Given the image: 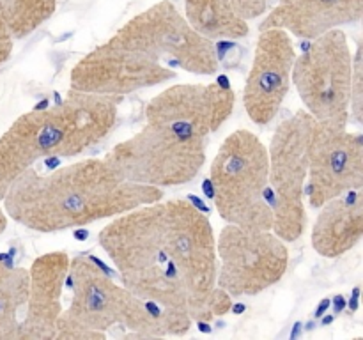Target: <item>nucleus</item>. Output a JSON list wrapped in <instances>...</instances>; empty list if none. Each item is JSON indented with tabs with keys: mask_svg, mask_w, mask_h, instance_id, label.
I'll list each match as a JSON object with an SVG mask.
<instances>
[{
	"mask_svg": "<svg viewBox=\"0 0 363 340\" xmlns=\"http://www.w3.org/2000/svg\"><path fill=\"white\" fill-rule=\"evenodd\" d=\"M98 241L137 296L195 322L233 308V298L216 283L215 230L194 202L160 198L131 209L103 227Z\"/></svg>",
	"mask_w": 363,
	"mask_h": 340,
	"instance_id": "1",
	"label": "nucleus"
},
{
	"mask_svg": "<svg viewBox=\"0 0 363 340\" xmlns=\"http://www.w3.org/2000/svg\"><path fill=\"white\" fill-rule=\"evenodd\" d=\"M176 69L215 74L218 53L170 0H160L82 57L71 69L69 85L73 91L123 98L172 80Z\"/></svg>",
	"mask_w": 363,
	"mask_h": 340,
	"instance_id": "2",
	"label": "nucleus"
},
{
	"mask_svg": "<svg viewBox=\"0 0 363 340\" xmlns=\"http://www.w3.org/2000/svg\"><path fill=\"white\" fill-rule=\"evenodd\" d=\"M160 198L162 188L130 183L105 158H87L52 172L30 166L14 179L0 202L7 218L50 234L112 220Z\"/></svg>",
	"mask_w": 363,
	"mask_h": 340,
	"instance_id": "3",
	"label": "nucleus"
},
{
	"mask_svg": "<svg viewBox=\"0 0 363 340\" xmlns=\"http://www.w3.org/2000/svg\"><path fill=\"white\" fill-rule=\"evenodd\" d=\"M121 96L73 91L62 101L18 117L0 135V200L25 170L46 158H74L108 137Z\"/></svg>",
	"mask_w": 363,
	"mask_h": 340,
	"instance_id": "4",
	"label": "nucleus"
},
{
	"mask_svg": "<svg viewBox=\"0 0 363 340\" xmlns=\"http://www.w3.org/2000/svg\"><path fill=\"white\" fill-rule=\"evenodd\" d=\"M67 278L71 300L57 321L59 340L106 339L113 328L123 329L126 339L183 336L194 324L181 312L144 300L116 283L89 257L71 259Z\"/></svg>",
	"mask_w": 363,
	"mask_h": 340,
	"instance_id": "5",
	"label": "nucleus"
},
{
	"mask_svg": "<svg viewBox=\"0 0 363 340\" xmlns=\"http://www.w3.org/2000/svg\"><path fill=\"white\" fill-rule=\"evenodd\" d=\"M209 183L220 218L254 229H273L268 184V147L248 130L223 140L211 163Z\"/></svg>",
	"mask_w": 363,
	"mask_h": 340,
	"instance_id": "6",
	"label": "nucleus"
},
{
	"mask_svg": "<svg viewBox=\"0 0 363 340\" xmlns=\"http://www.w3.org/2000/svg\"><path fill=\"white\" fill-rule=\"evenodd\" d=\"M208 138L163 124H149L103 158L123 179L144 186H181L199 176L206 163Z\"/></svg>",
	"mask_w": 363,
	"mask_h": 340,
	"instance_id": "7",
	"label": "nucleus"
},
{
	"mask_svg": "<svg viewBox=\"0 0 363 340\" xmlns=\"http://www.w3.org/2000/svg\"><path fill=\"white\" fill-rule=\"evenodd\" d=\"M353 53L340 28L312 39L294 60L293 80L305 110L314 120L337 128L350 124Z\"/></svg>",
	"mask_w": 363,
	"mask_h": 340,
	"instance_id": "8",
	"label": "nucleus"
},
{
	"mask_svg": "<svg viewBox=\"0 0 363 340\" xmlns=\"http://www.w3.org/2000/svg\"><path fill=\"white\" fill-rule=\"evenodd\" d=\"M312 126L314 117L307 110H300L277 126L268 147L272 230L286 243L300 239L307 227L305 183Z\"/></svg>",
	"mask_w": 363,
	"mask_h": 340,
	"instance_id": "9",
	"label": "nucleus"
},
{
	"mask_svg": "<svg viewBox=\"0 0 363 340\" xmlns=\"http://www.w3.org/2000/svg\"><path fill=\"white\" fill-rule=\"evenodd\" d=\"M216 283L230 298L257 296L282 280L289 266L286 241L273 230L227 223L216 239Z\"/></svg>",
	"mask_w": 363,
	"mask_h": 340,
	"instance_id": "10",
	"label": "nucleus"
},
{
	"mask_svg": "<svg viewBox=\"0 0 363 340\" xmlns=\"http://www.w3.org/2000/svg\"><path fill=\"white\" fill-rule=\"evenodd\" d=\"M307 154L305 195H308L311 208L319 209L344 191L362 188V133L314 120Z\"/></svg>",
	"mask_w": 363,
	"mask_h": 340,
	"instance_id": "11",
	"label": "nucleus"
},
{
	"mask_svg": "<svg viewBox=\"0 0 363 340\" xmlns=\"http://www.w3.org/2000/svg\"><path fill=\"white\" fill-rule=\"evenodd\" d=\"M236 92L222 84H179L156 94L145 106V123L163 124L209 138L225 124Z\"/></svg>",
	"mask_w": 363,
	"mask_h": 340,
	"instance_id": "12",
	"label": "nucleus"
},
{
	"mask_svg": "<svg viewBox=\"0 0 363 340\" xmlns=\"http://www.w3.org/2000/svg\"><path fill=\"white\" fill-rule=\"evenodd\" d=\"M294 60L296 50L289 32L282 28L261 30L243 91L245 110L257 126H266L279 113L289 92Z\"/></svg>",
	"mask_w": 363,
	"mask_h": 340,
	"instance_id": "13",
	"label": "nucleus"
},
{
	"mask_svg": "<svg viewBox=\"0 0 363 340\" xmlns=\"http://www.w3.org/2000/svg\"><path fill=\"white\" fill-rule=\"evenodd\" d=\"M66 251H48L28 269V296L20 324V340L55 339L57 321L62 314V293L69 271Z\"/></svg>",
	"mask_w": 363,
	"mask_h": 340,
	"instance_id": "14",
	"label": "nucleus"
},
{
	"mask_svg": "<svg viewBox=\"0 0 363 340\" xmlns=\"http://www.w3.org/2000/svg\"><path fill=\"white\" fill-rule=\"evenodd\" d=\"M362 16L363 0H279L259 30L282 28L312 41L333 28L358 23Z\"/></svg>",
	"mask_w": 363,
	"mask_h": 340,
	"instance_id": "15",
	"label": "nucleus"
},
{
	"mask_svg": "<svg viewBox=\"0 0 363 340\" xmlns=\"http://www.w3.org/2000/svg\"><path fill=\"white\" fill-rule=\"evenodd\" d=\"M363 236L362 188L344 191L319 208L312 227V246L328 259L340 257L353 250Z\"/></svg>",
	"mask_w": 363,
	"mask_h": 340,
	"instance_id": "16",
	"label": "nucleus"
},
{
	"mask_svg": "<svg viewBox=\"0 0 363 340\" xmlns=\"http://www.w3.org/2000/svg\"><path fill=\"white\" fill-rule=\"evenodd\" d=\"M184 18L204 38L241 39L250 27L233 7V0H184Z\"/></svg>",
	"mask_w": 363,
	"mask_h": 340,
	"instance_id": "17",
	"label": "nucleus"
},
{
	"mask_svg": "<svg viewBox=\"0 0 363 340\" xmlns=\"http://www.w3.org/2000/svg\"><path fill=\"white\" fill-rule=\"evenodd\" d=\"M28 296V269L0 257V340H20Z\"/></svg>",
	"mask_w": 363,
	"mask_h": 340,
	"instance_id": "18",
	"label": "nucleus"
},
{
	"mask_svg": "<svg viewBox=\"0 0 363 340\" xmlns=\"http://www.w3.org/2000/svg\"><path fill=\"white\" fill-rule=\"evenodd\" d=\"M59 0H0V20L14 39L30 35L55 14Z\"/></svg>",
	"mask_w": 363,
	"mask_h": 340,
	"instance_id": "19",
	"label": "nucleus"
},
{
	"mask_svg": "<svg viewBox=\"0 0 363 340\" xmlns=\"http://www.w3.org/2000/svg\"><path fill=\"white\" fill-rule=\"evenodd\" d=\"M362 45H358L353 55V76H351V98H350V123L362 126L363 113V84H362Z\"/></svg>",
	"mask_w": 363,
	"mask_h": 340,
	"instance_id": "20",
	"label": "nucleus"
},
{
	"mask_svg": "<svg viewBox=\"0 0 363 340\" xmlns=\"http://www.w3.org/2000/svg\"><path fill=\"white\" fill-rule=\"evenodd\" d=\"M269 0H233V7L241 20H255L266 14Z\"/></svg>",
	"mask_w": 363,
	"mask_h": 340,
	"instance_id": "21",
	"label": "nucleus"
},
{
	"mask_svg": "<svg viewBox=\"0 0 363 340\" xmlns=\"http://www.w3.org/2000/svg\"><path fill=\"white\" fill-rule=\"evenodd\" d=\"M13 41L14 38L11 35L9 28H7L6 23L0 20V67L9 60L11 53H13Z\"/></svg>",
	"mask_w": 363,
	"mask_h": 340,
	"instance_id": "22",
	"label": "nucleus"
},
{
	"mask_svg": "<svg viewBox=\"0 0 363 340\" xmlns=\"http://www.w3.org/2000/svg\"><path fill=\"white\" fill-rule=\"evenodd\" d=\"M6 229H7V215L6 211H4L2 205H0V234H2Z\"/></svg>",
	"mask_w": 363,
	"mask_h": 340,
	"instance_id": "23",
	"label": "nucleus"
}]
</instances>
